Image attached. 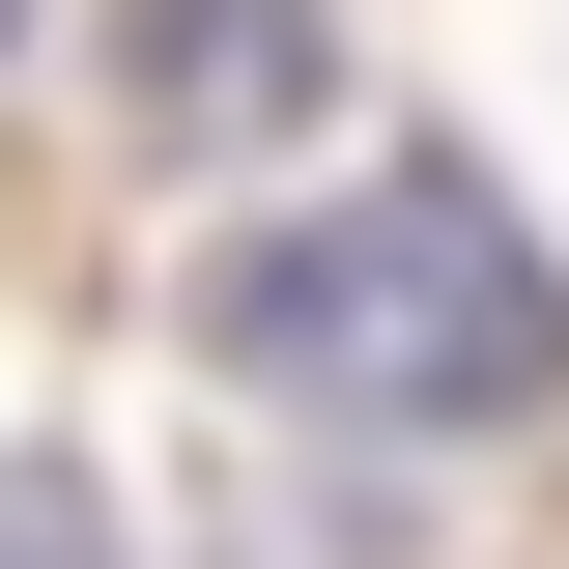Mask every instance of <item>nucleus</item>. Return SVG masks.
<instances>
[{"label": "nucleus", "mask_w": 569, "mask_h": 569, "mask_svg": "<svg viewBox=\"0 0 569 569\" xmlns=\"http://www.w3.org/2000/svg\"><path fill=\"white\" fill-rule=\"evenodd\" d=\"M200 370L284 427H370V456H485V427L569 399V257L485 200V171H342V200H284L200 257Z\"/></svg>", "instance_id": "nucleus-1"}, {"label": "nucleus", "mask_w": 569, "mask_h": 569, "mask_svg": "<svg viewBox=\"0 0 569 569\" xmlns=\"http://www.w3.org/2000/svg\"><path fill=\"white\" fill-rule=\"evenodd\" d=\"M0 58H29V0H0Z\"/></svg>", "instance_id": "nucleus-4"}, {"label": "nucleus", "mask_w": 569, "mask_h": 569, "mask_svg": "<svg viewBox=\"0 0 569 569\" xmlns=\"http://www.w3.org/2000/svg\"><path fill=\"white\" fill-rule=\"evenodd\" d=\"M313 114V0H142V142L171 171H257Z\"/></svg>", "instance_id": "nucleus-2"}, {"label": "nucleus", "mask_w": 569, "mask_h": 569, "mask_svg": "<svg viewBox=\"0 0 569 569\" xmlns=\"http://www.w3.org/2000/svg\"><path fill=\"white\" fill-rule=\"evenodd\" d=\"M0 569H142L114 485H86V456H29V427H0Z\"/></svg>", "instance_id": "nucleus-3"}]
</instances>
